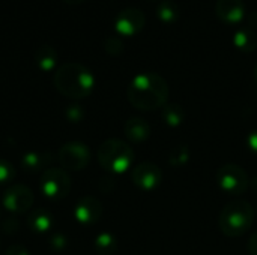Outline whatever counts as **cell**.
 I'll return each instance as SVG.
<instances>
[{"mask_svg": "<svg viewBox=\"0 0 257 255\" xmlns=\"http://www.w3.org/2000/svg\"><path fill=\"white\" fill-rule=\"evenodd\" d=\"M169 93L167 81L157 72H142L136 75L126 89L131 105L143 111L163 108L169 101Z\"/></svg>", "mask_w": 257, "mask_h": 255, "instance_id": "cell-1", "label": "cell"}, {"mask_svg": "<svg viewBox=\"0 0 257 255\" xmlns=\"http://www.w3.org/2000/svg\"><path fill=\"white\" fill-rule=\"evenodd\" d=\"M53 83L59 93L71 99H83L89 96L95 87V77L89 68L81 63H63L53 77Z\"/></svg>", "mask_w": 257, "mask_h": 255, "instance_id": "cell-2", "label": "cell"}, {"mask_svg": "<svg viewBox=\"0 0 257 255\" xmlns=\"http://www.w3.org/2000/svg\"><path fill=\"white\" fill-rule=\"evenodd\" d=\"M254 222V209L248 201H233L229 203L220 215V230L227 237L244 236Z\"/></svg>", "mask_w": 257, "mask_h": 255, "instance_id": "cell-3", "label": "cell"}, {"mask_svg": "<svg viewBox=\"0 0 257 255\" xmlns=\"http://www.w3.org/2000/svg\"><path fill=\"white\" fill-rule=\"evenodd\" d=\"M98 162L104 170L114 174H122L131 168L134 162V152L128 143L117 138H110L99 146Z\"/></svg>", "mask_w": 257, "mask_h": 255, "instance_id": "cell-4", "label": "cell"}, {"mask_svg": "<svg viewBox=\"0 0 257 255\" xmlns=\"http://www.w3.org/2000/svg\"><path fill=\"white\" fill-rule=\"evenodd\" d=\"M217 183L227 195H242L250 186L245 170L236 164H226L217 171Z\"/></svg>", "mask_w": 257, "mask_h": 255, "instance_id": "cell-5", "label": "cell"}, {"mask_svg": "<svg viewBox=\"0 0 257 255\" xmlns=\"http://www.w3.org/2000/svg\"><path fill=\"white\" fill-rule=\"evenodd\" d=\"M39 189L50 200H62L71 191V179L65 170L48 168L39 179Z\"/></svg>", "mask_w": 257, "mask_h": 255, "instance_id": "cell-6", "label": "cell"}, {"mask_svg": "<svg viewBox=\"0 0 257 255\" xmlns=\"http://www.w3.org/2000/svg\"><path fill=\"white\" fill-rule=\"evenodd\" d=\"M59 162L65 170L80 171L90 162V150L84 143L69 141L63 144L59 150Z\"/></svg>", "mask_w": 257, "mask_h": 255, "instance_id": "cell-7", "label": "cell"}, {"mask_svg": "<svg viewBox=\"0 0 257 255\" xmlns=\"http://www.w3.org/2000/svg\"><path fill=\"white\" fill-rule=\"evenodd\" d=\"M33 200L35 197L30 188H27L26 185H12L3 194L2 206L9 212L20 215L27 212L33 206Z\"/></svg>", "mask_w": 257, "mask_h": 255, "instance_id": "cell-8", "label": "cell"}, {"mask_svg": "<svg viewBox=\"0 0 257 255\" xmlns=\"http://www.w3.org/2000/svg\"><path fill=\"white\" fill-rule=\"evenodd\" d=\"M146 24V15L142 9L130 6L123 8L114 18V29L123 36H133L142 32Z\"/></svg>", "mask_w": 257, "mask_h": 255, "instance_id": "cell-9", "label": "cell"}, {"mask_svg": "<svg viewBox=\"0 0 257 255\" xmlns=\"http://www.w3.org/2000/svg\"><path fill=\"white\" fill-rule=\"evenodd\" d=\"M131 179L134 185L142 191H152L161 185L163 171L154 162H142L133 168Z\"/></svg>", "mask_w": 257, "mask_h": 255, "instance_id": "cell-10", "label": "cell"}, {"mask_svg": "<svg viewBox=\"0 0 257 255\" xmlns=\"http://www.w3.org/2000/svg\"><path fill=\"white\" fill-rule=\"evenodd\" d=\"M74 216L77 222L83 225H93L102 216V204L98 198L92 195H86L75 204Z\"/></svg>", "mask_w": 257, "mask_h": 255, "instance_id": "cell-11", "label": "cell"}, {"mask_svg": "<svg viewBox=\"0 0 257 255\" xmlns=\"http://www.w3.org/2000/svg\"><path fill=\"white\" fill-rule=\"evenodd\" d=\"M215 12L226 23H239L245 17L244 0H217Z\"/></svg>", "mask_w": 257, "mask_h": 255, "instance_id": "cell-12", "label": "cell"}, {"mask_svg": "<svg viewBox=\"0 0 257 255\" xmlns=\"http://www.w3.org/2000/svg\"><path fill=\"white\" fill-rule=\"evenodd\" d=\"M123 132L131 143H143L151 137V126L145 119L131 117L125 122Z\"/></svg>", "mask_w": 257, "mask_h": 255, "instance_id": "cell-13", "label": "cell"}, {"mask_svg": "<svg viewBox=\"0 0 257 255\" xmlns=\"http://www.w3.org/2000/svg\"><path fill=\"white\" fill-rule=\"evenodd\" d=\"M33 59H35L36 66H38L41 71L48 72V71H53V69L57 66L59 54H57V51H56L50 44H41V45L35 50Z\"/></svg>", "mask_w": 257, "mask_h": 255, "instance_id": "cell-14", "label": "cell"}, {"mask_svg": "<svg viewBox=\"0 0 257 255\" xmlns=\"http://www.w3.org/2000/svg\"><path fill=\"white\" fill-rule=\"evenodd\" d=\"M51 155L42 152H27L21 158V167L26 173H38L48 170L47 167L51 164Z\"/></svg>", "mask_w": 257, "mask_h": 255, "instance_id": "cell-15", "label": "cell"}, {"mask_svg": "<svg viewBox=\"0 0 257 255\" xmlns=\"http://www.w3.org/2000/svg\"><path fill=\"white\" fill-rule=\"evenodd\" d=\"M54 221L50 212L44 210V209H36L35 212H32L27 218V227L39 234H44L47 231L51 230Z\"/></svg>", "mask_w": 257, "mask_h": 255, "instance_id": "cell-16", "label": "cell"}, {"mask_svg": "<svg viewBox=\"0 0 257 255\" xmlns=\"http://www.w3.org/2000/svg\"><path fill=\"white\" fill-rule=\"evenodd\" d=\"M233 44L236 48L245 53H251L257 48V33L251 27H241L233 33Z\"/></svg>", "mask_w": 257, "mask_h": 255, "instance_id": "cell-17", "label": "cell"}, {"mask_svg": "<svg viewBox=\"0 0 257 255\" xmlns=\"http://www.w3.org/2000/svg\"><path fill=\"white\" fill-rule=\"evenodd\" d=\"M161 117L167 126L176 128L184 123L187 113L185 108L179 104H166L161 110Z\"/></svg>", "mask_w": 257, "mask_h": 255, "instance_id": "cell-18", "label": "cell"}, {"mask_svg": "<svg viewBox=\"0 0 257 255\" xmlns=\"http://www.w3.org/2000/svg\"><path fill=\"white\" fill-rule=\"evenodd\" d=\"M179 5L175 0H161L157 5V17L163 23H175L179 18Z\"/></svg>", "mask_w": 257, "mask_h": 255, "instance_id": "cell-19", "label": "cell"}, {"mask_svg": "<svg viewBox=\"0 0 257 255\" xmlns=\"http://www.w3.org/2000/svg\"><path fill=\"white\" fill-rule=\"evenodd\" d=\"M93 246L98 255H114L117 251V240L110 233H101L96 236Z\"/></svg>", "mask_w": 257, "mask_h": 255, "instance_id": "cell-20", "label": "cell"}, {"mask_svg": "<svg viewBox=\"0 0 257 255\" xmlns=\"http://www.w3.org/2000/svg\"><path fill=\"white\" fill-rule=\"evenodd\" d=\"M190 159V152L185 146H179L176 149H173V152L170 153V158H169V162L172 165H184L187 164Z\"/></svg>", "mask_w": 257, "mask_h": 255, "instance_id": "cell-21", "label": "cell"}, {"mask_svg": "<svg viewBox=\"0 0 257 255\" xmlns=\"http://www.w3.org/2000/svg\"><path fill=\"white\" fill-rule=\"evenodd\" d=\"M14 177H15V168H14V165L9 161L0 158V185L9 183Z\"/></svg>", "mask_w": 257, "mask_h": 255, "instance_id": "cell-22", "label": "cell"}, {"mask_svg": "<svg viewBox=\"0 0 257 255\" xmlns=\"http://www.w3.org/2000/svg\"><path fill=\"white\" fill-rule=\"evenodd\" d=\"M104 48L108 54L117 56L123 51V41L117 36H108L104 42Z\"/></svg>", "mask_w": 257, "mask_h": 255, "instance_id": "cell-23", "label": "cell"}, {"mask_svg": "<svg viewBox=\"0 0 257 255\" xmlns=\"http://www.w3.org/2000/svg\"><path fill=\"white\" fill-rule=\"evenodd\" d=\"M84 117V111L80 105H71L66 108V119L72 123H78Z\"/></svg>", "mask_w": 257, "mask_h": 255, "instance_id": "cell-24", "label": "cell"}, {"mask_svg": "<svg viewBox=\"0 0 257 255\" xmlns=\"http://www.w3.org/2000/svg\"><path fill=\"white\" fill-rule=\"evenodd\" d=\"M2 231L5 234H15L18 231V221L15 218H8L2 222Z\"/></svg>", "mask_w": 257, "mask_h": 255, "instance_id": "cell-25", "label": "cell"}, {"mask_svg": "<svg viewBox=\"0 0 257 255\" xmlns=\"http://www.w3.org/2000/svg\"><path fill=\"white\" fill-rule=\"evenodd\" d=\"M50 248L53 251H63L66 248V239L62 234H54L50 239Z\"/></svg>", "mask_w": 257, "mask_h": 255, "instance_id": "cell-26", "label": "cell"}, {"mask_svg": "<svg viewBox=\"0 0 257 255\" xmlns=\"http://www.w3.org/2000/svg\"><path fill=\"white\" fill-rule=\"evenodd\" d=\"M245 143H247V147L250 149V152L257 155V129L256 131H251V132L247 135Z\"/></svg>", "mask_w": 257, "mask_h": 255, "instance_id": "cell-27", "label": "cell"}, {"mask_svg": "<svg viewBox=\"0 0 257 255\" xmlns=\"http://www.w3.org/2000/svg\"><path fill=\"white\" fill-rule=\"evenodd\" d=\"M5 255H29V251L21 245H12L11 248H8Z\"/></svg>", "mask_w": 257, "mask_h": 255, "instance_id": "cell-28", "label": "cell"}, {"mask_svg": "<svg viewBox=\"0 0 257 255\" xmlns=\"http://www.w3.org/2000/svg\"><path fill=\"white\" fill-rule=\"evenodd\" d=\"M248 251L250 255H257V233H254L248 242Z\"/></svg>", "mask_w": 257, "mask_h": 255, "instance_id": "cell-29", "label": "cell"}, {"mask_svg": "<svg viewBox=\"0 0 257 255\" xmlns=\"http://www.w3.org/2000/svg\"><path fill=\"white\" fill-rule=\"evenodd\" d=\"M248 27L257 30V11L251 12V14L248 15Z\"/></svg>", "mask_w": 257, "mask_h": 255, "instance_id": "cell-30", "label": "cell"}, {"mask_svg": "<svg viewBox=\"0 0 257 255\" xmlns=\"http://www.w3.org/2000/svg\"><path fill=\"white\" fill-rule=\"evenodd\" d=\"M65 3H68V5H71V6H77V5H80V3H83L84 0H63Z\"/></svg>", "mask_w": 257, "mask_h": 255, "instance_id": "cell-31", "label": "cell"}, {"mask_svg": "<svg viewBox=\"0 0 257 255\" xmlns=\"http://www.w3.org/2000/svg\"><path fill=\"white\" fill-rule=\"evenodd\" d=\"M250 186H251V189H253V192H256L257 194V177H254L251 182H250Z\"/></svg>", "mask_w": 257, "mask_h": 255, "instance_id": "cell-32", "label": "cell"}, {"mask_svg": "<svg viewBox=\"0 0 257 255\" xmlns=\"http://www.w3.org/2000/svg\"><path fill=\"white\" fill-rule=\"evenodd\" d=\"M254 78H256V83H257V65H256V68H254Z\"/></svg>", "mask_w": 257, "mask_h": 255, "instance_id": "cell-33", "label": "cell"}, {"mask_svg": "<svg viewBox=\"0 0 257 255\" xmlns=\"http://www.w3.org/2000/svg\"><path fill=\"white\" fill-rule=\"evenodd\" d=\"M0 218H2V212H0Z\"/></svg>", "mask_w": 257, "mask_h": 255, "instance_id": "cell-34", "label": "cell"}]
</instances>
